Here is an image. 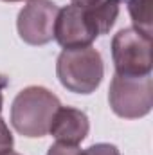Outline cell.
I'll return each instance as SVG.
<instances>
[{
  "label": "cell",
  "instance_id": "6da1fadb",
  "mask_svg": "<svg viewBox=\"0 0 153 155\" xmlns=\"http://www.w3.org/2000/svg\"><path fill=\"white\" fill-rule=\"evenodd\" d=\"M60 99L45 87L31 85L16 94L11 105V124L24 137H45Z\"/></svg>",
  "mask_w": 153,
  "mask_h": 155
},
{
  "label": "cell",
  "instance_id": "7a4b0ae2",
  "mask_svg": "<svg viewBox=\"0 0 153 155\" xmlns=\"http://www.w3.org/2000/svg\"><path fill=\"white\" fill-rule=\"evenodd\" d=\"M56 76L69 92L92 94L105 76L103 58L92 45L63 49L56 61Z\"/></svg>",
  "mask_w": 153,
  "mask_h": 155
},
{
  "label": "cell",
  "instance_id": "3957f363",
  "mask_svg": "<svg viewBox=\"0 0 153 155\" xmlns=\"http://www.w3.org/2000/svg\"><path fill=\"white\" fill-rule=\"evenodd\" d=\"M153 41L151 35H146L135 27H124L112 38V60L115 74L119 76H148L151 74Z\"/></svg>",
  "mask_w": 153,
  "mask_h": 155
},
{
  "label": "cell",
  "instance_id": "277c9868",
  "mask_svg": "<svg viewBox=\"0 0 153 155\" xmlns=\"http://www.w3.org/2000/svg\"><path fill=\"white\" fill-rule=\"evenodd\" d=\"M108 103L115 116L122 119H141L153 108L151 74L139 78L115 74L108 88Z\"/></svg>",
  "mask_w": 153,
  "mask_h": 155
},
{
  "label": "cell",
  "instance_id": "5b68a950",
  "mask_svg": "<svg viewBox=\"0 0 153 155\" xmlns=\"http://www.w3.org/2000/svg\"><path fill=\"white\" fill-rule=\"evenodd\" d=\"M60 7L52 0L27 2L16 18V29L20 38L27 45H47L54 40V22Z\"/></svg>",
  "mask_w": 153,
  "mask_h": 155
},
{
  "label": "cell",
  "instance_id": "8992f818",
  "mask_svg": "<svg viewBox=\"0 0 153 155\" xmlns=\"http://www.w3.org/2000/svg\"><path fill=\"white\" fill-rule=\"evenodd\" d=\"M99 36L97 27L90 16L88 7L65 5L58 11L54 22V40L63 49H79L88 47Z\"/></svg>",
  "mask_w": 153,
  "mask_h": 155
},
{
  "label": "cell",
  "instance_id": "52a82bcc",
  "mask_svg": "<svg viewBox=\"0 0 153 155\" xmlns=\"http://www.w3.org/2000/svg\"><path fill=\"white\" fill-rule=\"evenodd\" d=\"M88 130H90V121L83 110L74 107H60L52 116L49 134L58 143L79 146V143L86 139Z\"/></svg>",
  "mask_w": 153,
  "mask_h": 155
},
{
  "label": "cell",
  "instance_id": "ba28073f",
  "mask_svg": "<svg viewBox=\"0 0 153 155\" xmlns=\"http://www.w3.org/2000/svg\"><path fill=\"white\" fill-rule=\"evenodd\" d=\"M121 4H122V0H101L99 4L88 7L99 36L110 33V29L114 27L115 20L119 16V11H121Z\"/></svg>",
  "mask_w": 153,
  "mask_h": 155
},
{
  "label": "cell",
  "instance_id": "9c48e42d",
  "mask_svg": "<svg viewBox=\"0 0 153 155\" xmlns=\"http://www.w3.org/2000/svg\"><path fill=\"white\" fill-rule=\"evenodd\" d=\"M128 4V13L132 16L133 27L151 35V0H122Z\"/></svg>",
  "mask_w": 153,
  "mask_h": 155
},
{
  "label": "cell",
  "instance_id": "30bf717a",
  "mask_svg": "<svg viewBox=\"0 0 153 155\" xmlns=\"http://www.w3.org/2000/svg\"><path fill=\"white\" fill-rule=\"evenodd\" d=\"M13 146H15L13 134H11L9 126L5 124V121L0 117V155H5L9 152H13Z\"/></svg>",
  "mask_w": 153,
  "mask_h": 155
},
{
  "label": "cell",
  "instance_id": "8fae6325",
  "mask_svg": "<svg viewBox=\"0 0 153 155\" xmlns=\"http://www.w3.org/2000/svg\"><path fill=\"white\" fill-rule=\"evenodd\" d=\"M79 155H121L119 148L115 144L110 143H97V144H92L88 146L86 150H81Z\"/></svg>",
  "mask_w": 153,
  "mask_h": 155
},
{
  "label": "cell",
  "instance_id": "7c38bea8",
  "mask_svg": "<svg viewBox=\"0 0 153 155\" xmlns=\"http://www.w3.org/2000/svg\"><path fill=\"white\" fill-rule=\"evenodd\" d=\"M79 146L76 144H65V143H54L50 148H49V152L47 155H79Z\"/></svg>",
  "mask_w": 153,
  "mask_h": 155
},
{
  "label": "cell",
  "instance_id": "4fadbf2b",
  "mask_svg": "<svg viewBox=\"0 0 153 155\" xmlns=\"http://www.w3.org/2000/svg\"><path fill=\"white\" fill-rule=\"evenodd\" d=\"M74 5H79V7H90V5H96L99 4L101 0H70Z\"/></svg>",
  "mask_w": 153,
  "mask_h": 155
},
{
  "label": "cell",
  "instance_id": "5bb4252c",
  "mask_svg": "<svg viewBox=\"0 0 153 155\" xmlns=\"http://www.w3.org/2000/svg\"><path fill=\"white\" fill-rule=\"evenodd\" d=\"M7 87V78L0 76V114H2V107H4V88Z\"/></svg>",
  "mask_w": 153,
  "mask_h": 155
},
{
  "label": "cell",
  "instance_id": "9a60e30c",
  "mask_svg": "<svg viewBox=\"0 0 153 155\" xmlns=\"http://www.w3.org/2000/svg\"><path fill=\"white\" fill-rule=\"evenodd\" d=\"M2 2H24V0H2ZM25 2H31V0H25Z\"/></svg>",
  "mask_w": 153,
  "mask_h": 155
},
{
  "label": "cell",
  "instance_id": "2e32d148",
  "mask_svg": "<svg viewBox=\"0 0 153 155\" xmlns=\"http://www.w3.org/2000/svg\"><path fill=\"white\" fill-rule=\"evenodd\" d=\"M5 155H22V153H16V152H9V153H5Z\"/></svg>",
  "mask_w": 153,
  "mask_h": 155
}]
</instances>
